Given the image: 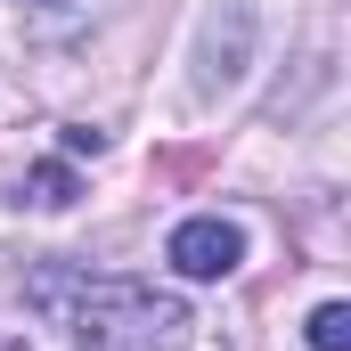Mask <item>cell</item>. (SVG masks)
I'll use <instances>...</instances> for the list:
<instances>
[{
    "label": "cell",
    "instance_id": "6da1fadb",
    "mask_svg": "<svg viewBox=\"0 0 351 351\" xmlns=\"http://www.w3.org/2000/svg\"><path fill=\"white\" fill-rule=\"evenodd\" d=\"M25 294L66 335V351H180L188 335V311L139 278H90V269L49 262L25 278Z\"/></svg>",
    "mask_w": 351,
    "mask_h": 351
},
{
    "label": "cell",
    "instance_id": "7a4b0ae2",
    "mask_svg": "<svg viewBox=\"0 0 351 351\" xmlns=\"http://www.w3.org/2000/svg\"><path fill=\"white\" fill-rule=\"evenodd\" d=\"M164 262H172L188 286H213V278H229V269L245 262V229L221 221V213H196V221H180V229H172Z\"/></svg>",
    "mask_w": 351,
    "mask_h": 351
},
{
    "label": "cell",
    "instance_id": "3957f363",
    "mask_svg": "<svg viewBox=\"0 0 351 351\" xmlns=\"http://www.w3.org/2000/svg\"><path fill=\"white\" fill-rule=\"evenodd\" d=\"M16 196H25V204H41V213H66V204L82 196V180H74V164H41V172H25Z\"/></svg>",
    "mask_w": 351,
    "mask_h": 351
},
{
    "label": "cell",
    "instance_id": "277c9868",
    "mask_svg": "<svg viewBox=\"0 0 351 351\" xmlns=\"http://www.w3.org/2000/svg\"><path fill=\"white\" fill-rule=\"evenodd\" d=\"M311 351H351V302H319L311 311Z\"/></svg>",
    "mask_w": 351,
    "mask_h": 351
}]
</instances>
